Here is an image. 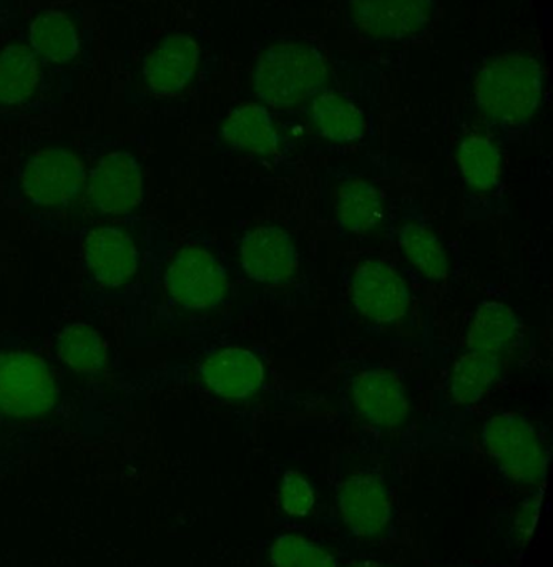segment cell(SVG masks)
Here are the masks:
<instances>
[{
    "label": "cell",
    "instance_id": "obj_1",
    "mask_svg": "<svg viewBox=\"0 0 553 567\" xmlns=\"http://www.w3.org/2000/svg\"><path fill=\"white\" fill-rule=\"evenodd\" d=\"M235 268L225 243L203 226L175 229L146 216L143 275L126 336L145 346L150 330L199 336L233 297Z\"/></svg>",
    "mask_w": 553,
    "mask_h": 567
},
{
    "label": "cell",
    "instance_id": "obj_2",
    "mask_svg": "<svg viewBox=\"0 0 553 567\" xmlns=\"http://www.w3.org/2000/svg\"><path fill=\"white\" fill-rule=\"evenodd\" d=\"M129 402L70 377L32 337L0 329V420L33 445L45 435H102Z\"/></svg>",
    "mask_w": 553,
    "mask_h": 567
},
{
    "label": "cell",
    "instance_id": "obj_3",
    "mask_svg": "<svg viewBox=\"0 0 553 567\" xmlns=\"http://www.w3.org/2000/svg\"><path fill=\"white\" fill-rule=\"evenodd\" d=\"M524 320L504 300L485 299L472 310L458 355L446 372L442 410L465 413L494 390L524 340Z\"/></svg>",
    "mask_w": 553,
    "mask_h": 567
},
{
    "label": "cell",
    "instance_id": "obj_4",
    "mask_svg": "<svg viewBox=\"0 0 553 567\" xmlns=\"http://www.w3.org/2000/svg\"><path fill=\"white\" fill-rule=\"evenodd\" d=\"M166 386H188L229 405L252 403L268 392V362L253 347H199L185 362L166 363L163 369L145 370L135 379H125L123 392L132 400Z\"/></svg>",
    "mask_w": 553,
    "mask_h": 567
},
{
    "label": "cell",
    "instance_id": "obj_5",
    "mask_svg": "<svg viewBox=\"0 0 553 567\" xmlns=\"http://www.w3.org/2000/svg\"><path fill=\"white\" fill-rule=\"evenodd\" d=\"M89 156L90 148L69 142H45L27 150L3 185V202L52 235L82 192Z\"/></svg>",
    "mask_w": 553,
    "mask_h": 567
},
{
    "label": "cell",
    "instance_id": "obj_6",
    "mask_svg": "<svg viewBox=\"0 0 553 567\" xmlns=\"http://www.w3.org/2000/svg\"><path fill=\"white\" fill-rule=\"evenodd\" d=\"M143 221L96 223L65 235L79 248L82 299L90 309L123 306L126 322L132 319L142 289Z\"/></svg>",
    "mask_w": 553,
    "mask_h": 567
},
{
    "label": "cell",
    "instance_id": "obj_7",
    "mask_svg": "<svg viewBox=\"0 0 553 567\" xmlns=\"http://www.w3.org/2000/svg\"><path fill=\"white\" fill-rule=\"evenodd\" d=\"M146 173L142 159L122 145L90 148L89 168L75 205L52 235L96 223H139L146 218Z\"/></svg>",
    "mask_w": 553,
    "mask_h": 567
},
{
    "label": "cell",
    "instance_id": "obj_8",
    "mask_svg": "<svg viewBox=\"0 0 553 567\" xmlns=\"http://www.w3.org/2000/svg\"><path fill=\"white\" fill-rule=\"evenodd\" d=\"M342 410L376 439L401 433L412 419V396L401 370L381 360H358L339 380Z\"/></svg>",
    "mask_w": 553,
    "mask_h": 567
},
{
    "label": "cell",
    "instance_id": "obj_9",
    "mask_svg": "<svg viewBox=\"0 0 553 567\" xmlns=\"http://www.w3.org/2000/svg\"><path fill=\"white\" fill-rule=\"evenodd\" d=\"M544 95L541 63L528 53L495 56L479 72L475 105L505 135H519L537 115Z\"/></svg>",
    "mask_w": 553,
    "mask_h": 567
},
{
    "label": "cell",
    "instance_id": "obj_10",
    "mask_svg": "<svg viewBox=\"0 0 553 567\" xmlns=\"http://www.w3.org/2000/svg\"><path fill=\"white\" fill-rule=\"evenodd\" d=\"M479 445L492 473L505 485L545 486L552 462L551 442L531 416L511 410L491 413L482 423Z\"/></svg>",
    "mask_w": 553,
    "mask_h": 567
},
{
    "label": "cell",
    "instance_id": "obj_11",
    "mask_svg": "<svg viewBox=\"0 0 553 567\" xmlns=\"http://www.w3.org/2000/svg\"><path fill=\"white\" fill-rule=\"evenodd\" d=\"M349 309L375 337L398 332L411 322L414 290L388 259L365 256L342 268Z\"/></svg>",
    "mask_w": 553,
    "mask_h": 567
},
{
    "label": "cell",
    "instance_id": "obj_12",
    "mask_svg": "<svg viewBox=\"0 0 553 567\" xmlns=\"http://www.w3.org/2000/svg\"><path fill=\"white\" fill-rule=\"evenodd\" d=\"M328 65L318 50L305 43L283 42L262 53L253 72V89L262 105L289 110L306 105L322 92Z\"/></svg>",
    "mask_w": 553,
    "mask_h": 567
},
{
    "label": "cell",
    "instance_id": "obj_13",
    "mask_svg": "<svg viewBox=\"0 0 553 567\" xmlns=\"http://www.w3.org/2000/svg\"><path fill=\"white\" fill-rule=\"evenodd\" d=\"M235 275L263 290H285L301 278L303 256L295 235L276 223L246 226L233 239Z\"/></svg>",
    "mask_w": 553,
    "mask_h": 567
},
{
    "label": "cell",
    "instance_id": "obj_14",
    "mask_svg": "<svg viewBox=\"0 0 553 567\" xmlns=\"http://www.w3.org/2000/svg\"><path fill=\"white\" fill-rule=\"evenodd\" d=\"M465 223H485L509 215L504 153L492 136L471 133L455 150Z\"/></svg>",
    "mask_w": 553,
    "mask_h": 567
},
{
    "label": "cell",
    "instance_id": "obj_15",
    "mask_svg": "<svg viewBox=\"0 0 553 567\" xmlns=\"http://www.w3.org/2000/svg\"><path fill=\"white\" fill-rule=\"evenodd\" d=\"M335 503L342 528L356 542H379L395 529V496L378 462L351 470L336 486Z\"/></svg>",
    "mask_w": 553,
    "mask_h": 567
},
{
    "label": "cell",
    "instance_id": "obj_16",
    "mask_svg": "<svg viewBox=\"0 0 553 567\" xmlns=\"http://www.w3.org/2000/svg\"><path fill=\"white\" fill-rule=\"evenodd\" d=\"M216 148L248 159L278 176L296 175V159L275 116L262 103H245L228 113L215 135Z\"/></svg>",
    "mask_w": 553,
    "mask_h": 567
},
{
    "label": "cell",
    "instance_id": "obj_17",
    "mask_svg": "<svg viewBox=\"0 0 553 567\" xmlns=\"http://www.w3.org/2000/svg\"><path fill=\"white\" fill-rule=\"evenodd\" d=\"M42 343L49 355L83 385L103 395L126 399L122 377L113 375L109 346L95 323L85 319L52 323Z\"/></svg>",
    "mask_w": 553,
    "mask_h": 567
},
{
    "label": "cell",
    "instance_id": "obj_18",
    "mask_svg": "<svg viewBox=\"0 0 553 567\" xmlns=\"http://www.w3.org/2000/svg\"><path fill=\"white\" fill-rule=\"evenodd\" d=\"M382 233L422 281H448L452 269L448 249L432 225L431 216L414 195L406 193L389 203Z\"/></svg>",
    "mask_w": 553,
    "mask_h": 567
},
{
    "label": "cell",
    "instance_id": "obj_19",
    "mask_svg": "<svg viewBox=\"0 0 553 567\" xmlns=\"http://www.w3.org/2000/svg\"><path fill=\"white\" fill-rule=\"evenodd\" d=\"M329 213L339 241H365L385 231L389 199L366 172L338 169L329 176Z\"/></svg>",
    "mask_w": 553,
    "mask_h": 567
},
{
    "label": "cell",
    "instance_id": "obj_20",
    "mask_svg": "<svg viewBox=\"0 0 553 567\" xmlns=\"http://www.w3.org/2000/svg\"><path fill=\"white\" fill-rule=\"evenodd\" d=\"M349 9L356 25L369 37L399 40L428 25L434 0H351Z\"/></svg>",
    "mask_w": 553,
    "mask_h": 567
},
{
    "label": "cell",
    "instance_id": "obj_21",
    "mask_svg": "<svg viewBox=\"0 0 553 567\" xmlns=\"http://www.w3.org/2000/svg\"><path fill=\"white\" fill-rule=\"evenodd\" d=\"M202 49L185 33L165 37L146 56L143 82L155 96H175L188 86L198 69Z\"/></svg>",
    "mask_w": 553,
    "mask_h": 567
},
{
    "label": "cell",
    "instance_id": "obj_22",
    "mask_svg": "<svg viewBox=\"0 0 553 567\" xmlns=\"http://www.w3.org/2000/svg\"><path fill=\"white\" fill-rule=\"evenodd\" d=\"M308 116L316 135L331 145H355L365 138V112L341 93L325 89L313 96Z\"/></svg>",
    "mask_w": 553,
    "mask_h": 567
},
{
    "label": "cell",
    "instance_id": "obj_23",
    "mask_svg": "<svg viewBox=\"0 0 553 567\" xmlns=\"http://www.w3.org/2000/svg\"><path fill=\"white\" fill-rule=\"evenodd\" d=\"M42 83L40 60L29 45L10 43L0 52V110L20 112L35 105Z\"/></svg>",
    "mask_w": 553,
    "mask_h": 567
},
{
    "label": "cell",
    "instance_id": "obj_24",
    "mask_svg": "<svg viewBox=\"0 0 553 567\" xmlns=\"http://www.w3.org/2000/svg\"><path fill=\"white\" fill-rule=\"evenodd\" d=\"M29 43L37 59L50 65H66L80 53L79 30L60 10H43L32 20Z\"/></svg>",
    "mask_w": 553,
    "mask_h": 567
},
{
    "label": "cell",
    "instance_id": "obj_25",
    "mask_svg": "<svg viewBox=\"0 0 553 567\" xmlns=\"http://www.w3.org/2000/svg\"><path fill=\"white\" fill-rule=\"evenodd\" d=\"M268 558L272 567H341L335 553L299 533L276 535L269 543Z\"/></svg>",
    "mask_w": 553,
    "mask_h": 567
},
{
    "label": "cell",
    "instance_id": "obj_26",
    "mask_svg": "<svg viewBox=\"0 0 553 567\" xmlns=\"http://www.w3.org/2000/svg\"><path fill=\"white\" fill-rule=\"evenodd\" d=\"M544 496L545 486H539L509 513L505 522V543L511 551L522 553L531 545L541 522Z\"/></svg>",
    "mask_w": 553,
    "mask_h": 567
},
{
    "label": "cell",
    "instance_id": "obj_27",
    "mask_svg": "<svg viewBox=\"0 0 553 567\" xmlns=\"http://www.w3.org/2000/svg\"><path fill=\"white\" fill-rule=\"evenodd\" d=\"M279 506L289 518H308L318 503L316 486L296 470H286L279 482Z\"/></svg>",
    "mask_w": 553,
    "mask_h": 567
},
{
    "label": "cell",
    "instance_id": "obj_28",
    "mask_svg": "<svg viewBox=\"0 0 553 567\" xmlns=\"http://www.w3.org/2000/svg\"><path fill=\"white\" fill-rule=\"evenodd\" d=\"M37 445L13 432L0 420V475L16 468L23 455L35 452Z\"/></svg>",
    "mask_w": 553,
    "mask_h": 567
},
{
    "label": "cell",
    "instance_id": "obj_29",
    "mask_svg": "<svg viewBox=\"0 0 553 567\" xmlns=\"http://www.w3.org/2000/svg\"><path fill=\"white\" fill-rule=\"evenodd\" d=\"M12 19L17 20V9L10 7V0H0V27H6Z\"/></svg>",
    "mask_w": 553,
    "mask_h": 567
},
{
    "label": "cell",
    "instance_id": "obj_30",
    "mask_svg": "<svg viewBox=\"0 0 553 567\" xmlns=\"http://www.w3.org/2000/svg\"><path fill=\"white\" fill-rule=\"evenodd\" d=\"M348 567H389L381 559L375 558V556H359L355 561L349 563Z\"/></svg>",
    "mask_w": 553,
    "mask_h": 567
},
{
    "label": "cell",
    "instance_id": "obj_31",
    "mask_svg": "<svg viewBox=\"0 0 553 567\" xmlns=\"http://www.w3.org/2000/svg\"><path fill=\"white\" fill-rule=\"evenodd\" d=\"M462 567H499V566H494V565H465V566H462ZM502 567H505V566H502Z\"/></svg>",
    "mask_w": 553,
    "mask_h": 567
}]
</instances>
